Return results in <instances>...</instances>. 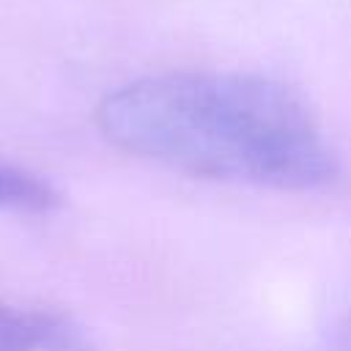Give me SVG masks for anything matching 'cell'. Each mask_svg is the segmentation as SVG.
Instances as JSON below:
<instances>
[{
	"label": "cell",
	"mask_w": 351,
	"mask_h": 351,
	"mask_svg": "<svg viewBox=\"0 0 351 351\" xmlns=\"http://www.w3.org/2000/svg\"><path fill=\"white\" fill-rule=\"evenodd\" d=\"M99 126L118 148L192 176L307 189L335 173L307 104L252 74L178 71L129 82L104 96Z\"/></svg>",
	"instance_id": "obj_1"
},
{
	"label": "cell",
	"mask_w": 351,
	"mask_h": 351,
	"mask_svg": "<svg viewBox=\"0 0 351 351\" xmlns=\"http://www.w3.org/2000/svg\"><path fill=\"white\" fill-rule=\"evenodd\" d=\"M0 351H85V340L55 313L0 304Z\"/></svg>",
	"instance_id": "obj_2"
},
{
	"label": "cell",
	"mask_w": 351,
	"mask_h": 351,
	"mask_svg": "<svg viewBox=\"0 0 351 351\" xmlns=\"http://www.w3.org/2000/svg\"><path fill=\"white\" fill-rule=\"evenodd\" d=\"M60 192L52 181L19 165L0 162V211L47 214L60 206Z\"/></svg>",
	"instance_id": "obj_3"
}]
</instances>
